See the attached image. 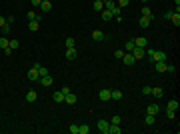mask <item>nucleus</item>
Segmentation results:
<instances>
[{
  "mask_svg": "<svg viewBox=\"0 0 180 134\" xmlns=\"http://www.w3.org/2000/svg\"><path fill=\"white\" fill-rule=\"evenodd\" d=\"M4 54H6V56L12 54V48H10V46H6V48H4Z\"/></svg>",
  "mask_w": 180,
  "mask_h": 134,
  "instance_id": "a18cd8bd",
  "label": "nucleus"
},
{
  "mask_svg": "<svg viewBox=\"0 0 180 134\" xmlns=\"http://www.w3.org/2000/svg\"><path fill=\"white\" fill-rule=\"evenodd\" d=\"M104 38H106V34L102 32V30H94L92 32V40H96V42H102Z\"/></svg>",
  "mask_w": 180,
  "mask_h": 134,
  "instance_id": "423d86ee",
  "label": "nucleus"
},
{
  "mask_svg": "<svg viewBox=\"0 0 180 134\" xmlns=\"http://www.w3.org/2000/svg\"><path fill=\"white\" fill-rule=\"evenodd\" d=\"M134 48H136V44H134V38H132V40H128V42H126V50H128V52H132Z\"/></svg>",
  "mask_w": 180,
  "mask_h": 134,
  "instance_id": "c85d7f7f",
  "label": "nucleus"
},
{
  "mask_svg": "<svg viewBox=\"0 0 180 134\" xmlns=\"http://www.w3.org/2000/svg\"><path fill=\"white\" fill-rule=\"evenodd\" d=\"M152 60H154V62H166V52H162V50H154Z\"/></svg>",
  "mask_w": 180,
  "mask_h": 134,
  "instance_id": "f257e3e1",
  "label": "nucleus"
},
{
  "mask_svg": "<svg viewBox=\"0 0 180 134\" xmlns=\"http://www.w3.org/2000/svg\"><path fill=\"white\" fill-rule=\"evenodd\" d=\"M154 70H156L158 74L166 72V62H154Z\"/></svg>",
  "mask_w": 180,
  "mask_h": 134,
  "instance_id": "9b49d317",
  "label": "nucleus"
},
{
  "mask_svg": "<svg viewBox=\"0 0 180 134\" xmlns=\"http://www.w3.org/2000/svg\"><path fill=\"white\" fill-rule=\"evenodd\" d=\"M122 56H124L122 50H116V52H114V58H118V60H122Z\"/></svg>",
  "mask_w": 180,
  "mask_h": 134,
  "instance_id": "a19ab883",
  "label": "nucleus"
},
{
  "mask_svg": "<svg viewBox=\"0 0 180 134\" xmlns=\"http://www.w3.org/2000/svg\"><path fill=\"white\" fill-rule=\"evenodd\" d=\"M100 14H102V20H110V18H112V12L110 10H102Z\"/></svg>",
  "mask_w": 180,
  "mask_h": 134,
  "instance_id": "cd10ccee",
  "label": "nucleus"
},
{
  "mask_svg": "<svg viewBox=\"0 0 180 134\" xmlns=\"http://www.w3.org/2000/svg\"><path fill=\"white\" fill-rule=\"evenodd\" d=\"M88 132H90V126L82 124V126H80V132H78V134H88Z\"/></svg>",
  "mask_w": 180,
  "mask_h": 134,
  "instance_id": "f704fd0d",
  "label": "nucleus"
},
{
  "mask_svg": "<svg viewBox=\"0 0 180 134\" xmlns=\"http://www.w3.org/2000/svg\"><path fill=\"white\" fill-rule=\"evenodd\" d=\"M138 24H140V28H148V26H150V18H148V16H142Z\"/></svg>",
  "mask_w": 180,
  "mask_h": 134,
  "instance_id": "5701e85b",
  "label": "nucleus"
},
{
  "mask_svg": "<svg viewBox=\"0 0 180 134\" xmlns=\"http://www.w3.org/2000/svg\"><path fill=\"white\" fill-rule=\"evenodd\" d=\"M128 2H130V0H118V6L124 8V6H128Z\"/></svg>",
  "mask_w": 180,
  "mask_h": 134,
  "instance_id": "37998d69",
  "label": "nucleus"
},
{
  "mask_svg": "<svg viewBox=\"0 0 180 134\" xmlns=\"http://www.w3.org/2000/svg\"><path fill=\"white\" fill-rule=\"evenodd\" d=\"M120 120H122L120 116H112V120H108V122L110 124H120Z\"/></svg>",
  "mask_w": 180,
  "mask_h": 134,
  "instance_id": "58836bf2",
  "label": "nucleus"
},
{
  "mask_svg": "<svg viewBox=\"0 0 180 134\" xmlns=\"http://www.w3.org/2000/svg\"><path fill=\"white\" fill-rule=\"evenodd\" d=\"M52 82H54V80H52V76H50V74L40 76V84H42V86H46V88H48V86H52Z\"/></svg>",
  "mask_w": 180,
  "mask_h": 134,
  "instance_id": "39448f33",
  "label": "nucleus"
},
{
  "mask_svg": "<svg viewBox=\"0 0 180 134\" xmlns=\"http://www.w3.org/2000/svg\"><path fill=\"white\" fill-rule=\"evenodd\" d=\"M142 16H148V18H150V20H152V18H154V16H152V10H150V8H148L146 4H144V6H142Z\"/></svg>",
  "mask_w": 180,
  "mask_h": 134,
  "instance_id": "393cba45",
  "label": "nucleus"
},
{
  "mask_svg": "<svg viewBox=\"0 0 180 134\" xmlns=\"http://www.w3.org/2000/svg\"><path fill=\"white\" fill-rule=\"evenodd\" d=\"M122 62H124V64H128V66H132V64H136V58L132 56V52H128V54L122 56Z\"/></svg>",
  "mask_w": 180,
  "mask_h": 134,
  "instance_id": "7ed1b4c3",
  "label": "nucleus"
},
{
  "mask_svg": "<svg viewBox=\"0 0 180 134\" xmlns=\"http://www.w3.org/2000/svg\"><path fill=\"white\" fill-rule=\"evenodd\" d=\"M68 130H70L72 134H78L80 132V126H78V124H70V128H68Z\"/></svg>",
  "mask_w": 180,
  "mask_h": 134,
  "instance_id": "7c9ffc66",
  "label": "nucleus"
},
{
  "mask_svg": "<svg viewBox=\"0 0 180 134\" xmlns=\"http://www.w3.org/2000/svg\"><path fill=\"white\" fill-rule=\"evenodd\" d=\"M146 2H148V0H142V4H146Z\"/></svg>",
  "mask_w": 180,
  "mask_h": 134,
  "instance_id": "3c124183",
  "label": "nucleus"
},
{
  "mask_svg": "<svg viewBox=\"0 0 180 134\" xmlns=\"http://www.w3.org/2000/svg\"><path fill=\"white\" fill-rule=\"evenodd\" d=\"M98 98H100L102 102H106V100H110V90L108 88H102L100 92H98Z\"/></svg>",
  "mask_w": 180,
  "mask_h": 134,
  "instance_id": "20e7f679",
  "label": "nucleus"
},
{
  "mask_svg": "<svg viewBox=\"0 0 180 134\" xmlns=\"http://www.w3.org/2000/svg\"><path fill=\"white\" fill-rule=\"evenodd\" d=\"M132 56H134L136 60H140V58H144V48H138V46H136L134 50H132Z\"/></svg>",
  "mask_w": 180,
  "mask_h": 134,
  "instance_id": "9d476101",
  "label": "nucleus"
},
{
  "mask_svg": "<svg viewBox=\"0 0 180 134\" xmlns=\"http://www.w3.org/2000/svg\"><path fill=\"white\" fill-rule=\"evenodd\" d=\"M8 46V38L6 36H0V48H6Z\"/></svg>",
  "mask_w": 180,
  "mask_h": 134,
  "instance_id": "2f4dec72",
  "label": "nucleus"
},
{
  "mask_svg": "<svg viewBox=\"0 0 180 134\" xmlns=\"http://www.w3.org/2000/svg\"><path fill=\"white\" fill-rule=\"evenodd\" d=\"M150 94H152V96H156V98H160L164 92H162V88H152V92H150Z\"/></svg>",
  "mask_w": 180,
  "mask_h": 134,
  "instance_id": "c756f323",
  "label": "nucleus"
},
{
  "mask_svg": "<svg viewBox=\"0 0 180 134\" xmlns=\"http://www.w3.org/2000/svg\"><path fill=\"white\" fill-rule=\"evenodd\" d=\"M174 4H176V8H178V6H180V0H174Z\"/></svg>",
  "mask_w": 180,
  "mask_h": 134,
  "instance_id": "8fccbe9b",
  "label": "nucleus"
},
{
  "mask_svg": "<svg viewBox=\"0 0 180 134\" xmlns=\"http://www.w3.org/2000/svg\"><path fill=\"white\" fill-rule=\"evenodd\" d=\"M76 58V48H66V60H74Z\"/></svg>",
  "mask_w": 180,
  "mask_h": 134,
  "instance_id": "aec40b11",
  "label": "nucleus"
},
{
  "mask_svg": "<svg viewBox=\"0 0 180 134\" xmlns=\"http://www.w3.org/2000/svg\"><path fill=\"white\" fill-rule=\"evenodd\" d=\"M158 112H160V106H158V104H150L146 108V114H152V116H156Z\"/></svg>",
  "mask_w": 180,
  "mask_h": 134,
  "instance_id": "6e6552de",
  "label": "nucleus"
},
{
  "mask_svg": "<svg viewBox=\"0 0 180 134\" xmlns=\"http://www.w3.org/2000/svg\"><path fill=\"white\" fill-rule=\"evenodd\" d=\"M64 44H66V48H74V38H66Z\"/></svg>",
  "mask_w": 180,
  "mask_h": 134,
  "instance_id": "473e14b6",
  "label": "nucleus"
},
{
  "mask_svg": "<svg viewBox=\"0 0 180 134\" xmlns=\"http://www.w3.org/2000/svg\"><path fill=\"white\" fill-rule=\"evenodd\" d=\"M110 12H112V16H120V12H122V8H120L118 4H114L112 8H110Z\"/></svg>",
  "mask_w": 180,
  "mask_h": 134,
  "instance_id": "bb28decb",
  "label": "nucleus"
},
{
  "mask_svg": "<svg viewBox=\"0 0 180 134\" xmlns=\"http://www.w3.org/2000/svg\"><path fill=\"white\" fill-rule=\"evenodd\" d=\"M30 2H32V6H38V8H40V4H42V0H30Z\"/></svg>",
  "mask_w": 180,
  "mask_h": 134,
  "instance_id": "c03bdc74",
  "label": "nucleus"
},
{
  "mask_svg": "<svg viewBox=\"0 0 180 134\" xmlns=\"http://www.w3.org/2000/svg\"><path fill=\"white\" fill-rule=\"evenodd\" d=\"M166 108H168V110H178V100H168Z\"/></svg>",
  "mask_w": 180,
  "mask_h": 134,
  "instance_id": "a878e982",
  "label": "nucleus"
},
{
  "mask_svg": "<svg viewBox=\"0 0 180 134\" xmlns=\"http://www.w3.org/2000/svg\"><path fill=\"white\" fill-rule=\"evenodd\" d=\"M2 34H10V24H4V26H2Z\"/></svg>",
  "mask_w": 180,
  "mask_h": 134,
  "instance_id": "ea45409f",
  "label": "nucleus"
},
{
  "mask_svg": "<svg viewBox=\"0 0 180 134\" xmlns=\"http://www.w3.org/2000/svg\"><path fill=\"white\" fill-rule=\"evenodd\" d=\"M60 92H62V94H64V96H66L68 92H70V88H68V86H62V90H60Z\"/></svg>",
  "mask_w": 180,
  "mask_h": 134,
  "instance_id": "49530a36",
  "label": "nucleus"
},
{
  "mask_svg": "<svg viewBox=\"0 0 180 134\" xmlns=\"http://www.w3.org/2000/svg\"><path fill=\"white\" fill-rule=\"evenodd\" d=\"M108 126H110L108 120H98V122H96V128H98L100 132H104V134H108Z\"/></svg>",
  "mask_w": 180,
  "mask_h": 134,
  "instance_id": "f03ea898",
  "label": "nucleus"
},
{
  "mask_svg": "<svg viewBox=\"0 0 180 134\" xmlns=\"http://www.w3.org/2000/svg\"><path fill=\"white\" fill-rule=\"evenodd\" d=\"M40 10H42V12H50V10H52V2H50V0H42Z\"/></svg>",
  "mask_w": 180,
  "mask_h": 134,
  "instance_id": "1a4fd4ad",
  "label": "nucleus"
},
{
  "mask_svg": "<svg viewBox=\"0 0 180 134\" xmlns=\"http://www.w3.org/2000/svg\"><path fill=\"white\" fill-rule=\"evenodd\" d=\"M174 116H176V110H168V108H166V118H170V120H172Z\"/></svg>",
  "mask_w": 180,
  "mask_h": 134,
  "instance_id": "c9c22d12",
  "label": "nucleus"
},
{
  "mask_svg": "<svg viewBox=\"0 0 180 134\" xmlns=\"http://www.w3.org/2000/svg\"><path fill=\"white\" fill-rule=\"evenodd\" d=\"M144 124H146V126H154V124H156L154 116H152V114H146V116H144Z\"/></svg>",
  "mask_w": 180,
  "mask_h": 134,
  "instance_id": "412c9836",
  "label": "nucleus"
},
{
  "mask_svg": "<svg viewBox=\"0 0 180 134\" xmlns=\"http://www.w3.org/2000/svg\"><path fill=\"white\" fill-rule=\"evenodd\" d=\"M134 44L138 46V48H146L148 40H146V38H144V36H138V38H134Z\"/></svg>",
  "mask_w": 180,
  "mask_h": 134,
  "instance_id": "0eeeda50",
  "label": "nucleus"
},
{
  "mask_svg": "<svg viewBox=\"0 0 180 134\" xmlns=\"http://www.w3.org/2000/svg\"><path fill=\"white\" fill-rule=\"evenodd\" d=\"M166 72H170V74H176V66H174V64H166Z\"/></svg>",
  "mask_w": 180,
  "mask_h": 134,
  "instance_id": "72a5a7b5",
  "label": "nucleus"
},
{
  "mask_svg": "<svg viewBox=\"0 0 180 134\" xmlns=\"http://www.w3.org/2000/svg\"><path fill=\"white\" fill-rule=\"evenodd\" d=\"M28 78H30V80H40V74H38V70H36L34 66L28 70Z\"/></svg>",
  "mask_w": 180,
  "mask_h": 134,
  "instance_id": "2eb2a0df",
  "label": "nucleus"
},
{
  "mask_svg": "<svg viewBox=\"0 0 180 134\" xmlns=\"http://www.w3.org/2000/svg\"><path fill=\"white\" fill-rule=\"evenodd\" d=\"M76 100H78L76 94H72V92H68L66 96H64V102H66V104H76Z\"/></svg>",
  "mask_w": 180,
  "mask_h": 134,
  "instance_id": "f8f14e48",
  "label": "nucleus"
},
{
  "mask_svg": "<svg viewBox=\"0 0 180 134\" xmlns=\"http://www.w3.org/2000/svg\"><path fill=\"white\" fill-rule=\"evenodd\" d=\"M102 2H108V0H102Z\"/></svg>",
  "mask_w": 180,
  "mask_h": 134,
  "instance_id": "603ef678",
  "label": "nucleus"
},
{
  "mask_svg": "<svg viewBox=\"0 0 180 134\" xmlns=\"http://www.w3.org/2000/svg\"><path fill=\"white\" fill-rule=\"evenodd\" d=\"M148 60H150V62H154V60H152V54H154V48H148Z\"/></svg>",
  "mask_w": 180,
  "mask_h": 134,
  "instance_id": "79ce46f5",
  "label": "nucleus"
},
{
  "mask_svg": "<svg viewBox=\"0 0 180 134\" xmlns=\"http://www.w3.org/2000/svg\"><path fill=\"white\" fill-rule=\"evenodd\" d=\"M38 28H40V22H38V20H28V30H30V32H36Z\"/></svg>",
  "mask_w": 180,
  "mask_h": 134,
  "instance_id": "4468645a",
  "label": "nucleus"
},
{
  "mask_svg": "<svg viewBox=\"0 0 180 134\" xmlns=\"http://www.w3.org/2000/svg\"><path fill=\"white\" fill-rule=\"evenodd\" d=\"M170 16H172V12H164V16H162V18H164V20H170Z\"/></svg>",
  "mask_w": 180,
  "mask_h": 134,
  "instance_id": "de8ad7c7",
  "label": "nucleus"
},
{
  "mask_svg": "<svg viewBox=\"0 0 180 134\" xmlns=\"http://www.w3.org/2000/svg\"><path fill=\"white\" fill-rule=\"evenodd\" d=\"M52 98H54V102H58V104H60V102H64V94L58 90V92H54V94H52Z\"/></svg>",
  "mask_w": 180,
  "mask_h": 134,
  "instance_id": "4be33fe9",
  "label": "nucleus"
},
{
  "mask_svg": "<svg viewBox=\"0 0 180 134\" xmlns=\"http://www.w3.org/2000/svg\"><path fill=\"white\" fill-rule=\"evenodd\" d=\"M26 16H28V20H38V22L42 20V16H40V14H38L36 10H30L28 14H26Z\"/></svg>",
  "mask_w": 180,
  "mask_h": 134,
  "instance_id": "dca6fc26",
  "label": "nucleus"
},
{
  "mask_svg": "<svg viewBox=\"0 0 180 134\" xmlns=\"http://www.w3.org/2000/svg\"><path fill=\"white\" fill-rule=\"evenodd\" d=\"M110 98H112V100H120V98H122V92H120V90H110Z\"/></svg>",
  "mask_w": 180,
  "mask_h": 134,
  "instance_id": "b1692460",
  "label": "nucleus"
},
{
  "mask_svg": "<svg viewBox=\"0 0 180 134\" xmlns=\"http://www.w3.org/2000/svg\"><path fill=\"white\" fill-rule=\"evenodd\" d=\"M150 92H152V86H144V88H142V94H144V96H150Z\"/></svg>",
  "mask_w": 180,
  "mask_h": 134,
  "instance_id": "e433bc0d",
  "label": "nucleus"
},
{
  "mask_svg": "<svg viewBox=\"0 0 180 134\" xmlns=\"http://www.w3.org/2000/svg\"><path fill=\"white\" fill-rule=\"evenodd\" d=\"M120 132H122L120 124H110V126H108V134H120Z\"/></svg>",
  "mask_w": 180,
  "mask_h": 134,
  "instance_id": "ddd939ff",
  "label": "nucleus"
},
{
  "mask_svg": "<svg viewBox=\"0 0 180 134\" xmlns=\"http://www.w3.org/2000/svg\"><path fill=\"white\" fill-rule=\"evenodd\" d=\"M170 22L174 24V26H178V24H180V12H172V16H170Z\"/></svg>",
  "mask_w": 180,
  "mask_h": 134,
  "instance_id": "6ab92c4d",
  "label": "nucleus"
},
{
  "mask_svg": "<svg viewBox=\"0 0 180 134\" xmlns=\"http://www.w3.org/2000/svg\"><path fill=\"white\" fill-rule=\"evenodd\" d=\"M36 98H38V94H36L34 90H28V92H26V102H36Z\"/></svg>",
  "mask_w": 180,
  "mask_h": 134,
  "instance_id": "f3484780",
  "label": "nucleus"
},
{
  "mask_svg": "<svg viewBox=\"0 0 180 134\" xmlns=\"http://www.w3.org/2000/svg\"><path fill=\"white\" fill-rule=\"evenodd\" d=\"M8 46H10L12 50H14V48H18V40H8Z\"/></svg>",
  "mask_w": 180,
  "mask_h": 134,
  "instance_id": "4c0bfd02",
  "label": "nucleus"
},
{
  "mask_svg": "<svg viewBox=\"0 0 180 134\" xmlns=\"http://www.w3.org/2000/svg\"><path fill=\"white\" fill-rule=\"evenodd\" d=\"M4 24H6V18H4V16H0V28H2Z\"/></svg>",
  "mask_w": 180,
  "mask_h": 134,
  "instance_id": "09e8293b",
  "label": "nucleus"
},
{
  "mask_svg": "<svg viewBox=\"0 0 180 134\" xmlns=\"http://www.w3.org/2000/svg\"><path fill=\"white\" fill-rule=\"evenodd\" d=\"M92 8H94L96 12H102V10H104V2H102V0H94Z\"/></svg>",
  "mask_w": 180,
  "mask_h": 134,
  "instance_id": "a211bd4d",
  "label": "nucleus"
}]
</instances>
